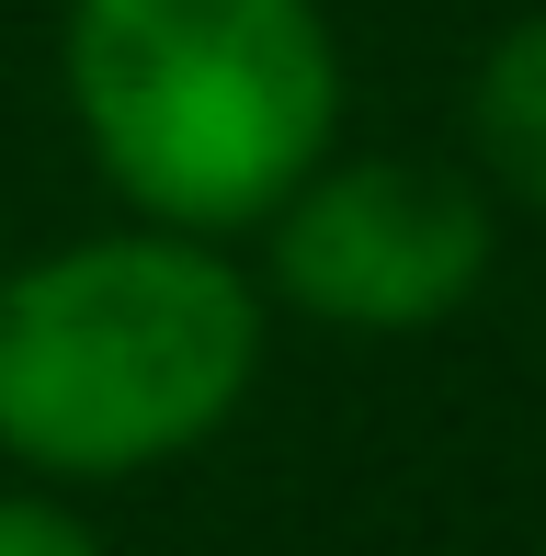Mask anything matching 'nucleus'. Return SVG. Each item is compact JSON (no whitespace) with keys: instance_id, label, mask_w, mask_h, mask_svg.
<instances>
[{"instance_id":"nucleus-1","label":"nucleus","mask_w":546,"mask_h":556,"mask_svg":"<svg viewBox=\"0 0 546 556\" xmlns=\"http://www.w3.org/2000/svg\"><path fill=\"white\" fill-rule=\"evenodd\" d=\"M273 295L228 239L91 227L0 262V466L46 489H126L206 454L251 409Z\"/></svg>"},{"instance_id":"nucleus-2","label":"nucleus","mask_w":546,"mask_h":556,"mask_svg":"<svg viewBox=\"0 0 546 556\" xmlns=\"http://www.w3.org/2000/svg\"><path fill=\"white\" fill-rule=\"evenodd\" d=\"M58 103L126 216L251 239L342 148V35L319 0H69Z\"/></svg>"},{"instance_id":"nucleus-3","label":"nucleus","mask_w":546,"mask_h":556,"mask_svg":"<svg viewBox=\"0 0 546 556\" xmlns=\"http://www.w3.org/2000/svg\"><path fill=\"white\" fill-rule=\"evenodd\" d=\"M262 295L342 341H421L479 307L501 262V205L479 170L410 148H331L262 227Z\"/></svg>"},{"instance_id":"nucleus-4","label":"nucleus","mask_w":546,"mask_h":556,"mask_svg":"<svg viewBox=\"0 0 546 556\" xmlns=\"http://www.w3.org/2000/svg\"><path fill=\"white\" fill-rule=\"evenodd\" d=\"M467 170L489 182V205L546 216V12L501 23L467 68Z\"/></svg>"},{"instance_id":"nucleus-5","label":"nucleus","mask_w":546,"mask_h":556,"mask_svg":"<svg viewBox=\"0 0 546 556\" xmlns=\"http://www.w3.org/2000/svg\"><path fill=\"white\" fill-rule=\"evenodd\" d=\"M0 556H114V545H103V522L80 511V489L12 477V489H0Z\"/></svg>"},{"instance_id":"nucleus-6","label":"nucleus","mask_w":546,"mask_h":556,"mask_svg":"<svg viewBox=\"0 0 546 556\" xmlns=\"http://www.w3.org/2000/svg\"><path fill=\"white\" fill-rule=\"evenodd\" d=\"M0 262H12V239H0Z\"/></svg>"}]
</instances>
